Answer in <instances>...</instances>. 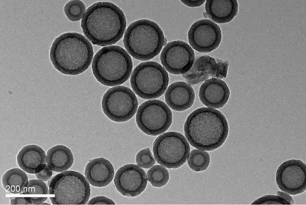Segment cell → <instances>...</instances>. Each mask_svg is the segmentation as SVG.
I'll list each match as a JSON object with an SVG mask.
<instances>
[{
	"mask_svg": "<svg viewBox=\"0 0 306 205\" xmlns=\"http://www.w3.org/2000/svg\"><path fill=\"white\" fill-rule=\"evenodd\" d=\"M165 102L172 109L183 111L193 104L195 93L189 84L177 81L169 86L165 94Z\"/></svg>",
	"mask_w": 306,
	"mask_h": 205,
	"instance_id": "17",
	"label": "cell"
},
{
	"mask_svg": "<svg viewBox=\"0 0 306 205\" xmlns=\"http://www.w3.org/2000/svg\"><path fill=\"white\" fill-rule=\"evenodd\" d=\"M251 205H290V204L279 196L267 195L255 200Z\"/></svg>",
	"mask_w": 306,
	"mask_h": 205,
	"instance_id": "28",
	"label": "cell"
},
{
	"mask_svg": "<svg viewBox=\"0 0 306 205\" xmlns=\"http://www.w3.org/2000/svg\"><path fill=\"white\" fill-rule=\"evenodd\" d=\"M275 181L282 191L295 195L306 189V165L300 159H290L281 163L277 169Z\"/></svg>",
	"mask_w": 306,
	"mask_h": 205,
	"instance_id": "12",
	"label": "cell"
},
{
	"mask_svg": "<svg viewBox=\"0 0 306 205\" xmlns=\"http://www.w3.org/2000/svg\"><path fill=\"white\" fill-rule=\"evenodd\" d=\"M136 161L141 168L149 169L155 163V160L149 148L140 151L136 156Z\"/></svg>",
	"mask_w": 306,
	"mask_h": 205,
	"instance_id": "27",
	"label": "cell"
},
{
	"mask_svg": "<svg viewBox=\"0 0 306 205\" xmlns=\"http://www.w3.org/2000/svg\"><path fill=\"white\" fill-rule=\"evenodd\" d=\"M11 205H31L27 197H15L10 199Z\"/></svg>",
	"mask_w": 306,
	"mask_h": 205,
	"instance_id": "31",
	"label": "cell"
},
{
	"mask_svg": "<svg viewBox=\"0 0 306 205\" xmlns=\"http://www.w3.org/2000/svg\"><path fill=\"white\" fill-rule=\"evenodd\" d=\"M166 42L159 26L147 19L132 23L126 29L123 40L130 55L142 61L151 59L158 55Z\"/></svg>",
	"mask_w": 306,
	"mask_h": 205,
	"instance_id": "4",
	"label": "cell"
},
{
	"mask_svg": "<svg viewBox=\"0 0 306 205\" xmlns=\"http://www.w3.org/2000/svg\"><path fill=\"white\" fill-rule=\"evenodd\" d=\"M46 154L44 151L36 145L24 147L17 156L18 166L29 174H35L47 165Z\"/></svg>",
	"mask_w": 306,
	"mask_h": 205,
	"instance_id": "19",
	"label": "cell"
},
{
	"mask_svg": "<svg viewBox=\"0 0 306 205\" xmlns=\"http://www.w3.org/2000/svg\"><path fill=\"white\" fill-rule=\"evenodd\" d=\"M205 11L207 15L212 21L218 24L231 21L238 11L237 0H206Z\"/></svg>",
	"mask_w": 306,
	"mask_h": 205,
	"instance_id": "20",
	"label": "cell"
},
{
	"mask_svg": "<svg viewBox=\"0 0 306 205\" xmlns=\"http://www.w3.org/2000/svg\"><path fill=\"white\" fill-rule=\"evenodd\" d=\"M31 203V205H41L45 201L47 197H27Z\"/></svg>",
	"mask_w": 306,
	"mask_h": 205,
	"instance_id": "32",
	"label": "cell"
},
{
	"mask_svg": "<svg viewBox=\"0 0 306 205\" xmlns=\"http://www.w3.org/2000/svg\"><path fill=\"white\" fill-rule=\"evenodd\" d=\"M184 131L192 147L211 151L224 143L229 127L225 117L220 111L211 107H201L188 115L184 123Z\"/></svg>",
	"mask_w": 306,
	"mask_h": 205,
	"instance_id": "2",
	"label": "cell"
},
{
	"mask_svg": "<svg viewBox=\"0 0 306 205\" xmlns=\"http://www.w3.org/2000/svg\"><path fill=\"white\" fill-rule=\"evenodd\" d=\"M93 56L92 44L80 33L68 32L54 41L50 57L54 67L67 75L80 74L90 67Z\"/></svg>",
	"mask_w": 306,
	"mask_h": 205,
	"instance_id": "3",
	"label": "cell"
},
{
	"mask_svg": "<svg viewBox=\"0 0 306 205\" xmlns=\"http://www.w3.org/2000/svg\"><path fill=\"white\" fill-rule=\"evenodd\" d=\"M53 171L47 164L40 172L35 175L37 179L45 181L48 180L52 177Z\"/></svg>",
	"mask_w": 306,
	"mask_h": 205,
	"instance_id": "29",
	"label": "cell"
},
{
	"mask_svg": "<svg viewBox=\"0 0 306 205\" xmlns=\"http://www.w3.org/2000/svg\"><path fill=\"white\" fill-rule=\"evenodd\" d=\"M199 96L205 105L213 108H220L227 102L230 90L225 81L217 78H211L201 85Z\"/></svg>",
	"mask_w": 306,
	"mask_h": 205,
	"instance_id": "16",
	"label": "cell"
},
{
	"mask_svg": "<svg viewBox=\"0 0 306 205\" xmlns=\"http://www.w3.org/2000/svg\"><path fill=\"white\" fill-rule=\"evenodd\" d=\"M114 169L112 163L103 157L94 158L89 161L85 169V176L92 186L102 187L107 186L112 181Z\"/></svg>",
	"mask_w": 306,
	"mask_h": 205,
	"instance_id": "18",
	"label": "cell"
},
{
	"mask_svg": "<svg viewBox=\"0 0 306 205\" xmlns=\"http://www.w3.org/2000/svg\"><path fill=\"white\" fill-rule=\"evenodd\" d=\"M221 37L219 26L208 19L196 21L188 32L190 46L200 52H209L216 49L221 42Z\"/></svg>",
	"mask_w": 306,
	"mask_h": 205,
	"instance_id": "13",
	"label": "cell"
},
{
	"mask_svg": "<svg viewBox=\"0 0 306 205\" xmlns=\"http://www.w3.org/2000/svg\"><path fill=\"white\" fill-rule=\"evenodd\" d=\"M149 181L151 184L156 187H161L167 183L169 179L168 170L161 165H154L150 168L147 173Z\"/></svg>",
	"mask_w": 306,
	"mask_h": 205,
	"instance_id": "24",
	"label": "cell"
},
{
	"mask_svg": "<svg viewBox=\"0 0 306 205\" xmlns=\"http://www.w3.org/2000/svg\"><path fill=\"white\" fill-rule=\"evenodd\" d=\"M46 164L54 172L61 173L66 171L73 164L74 157L71 150L64 145H56L48 150Z\"/></svg>",
	"mask_w": 306,
	"mask_h": 205,
	"instance_id": "21",
	"label": "cell"
},
{
	"mask_svg": "<svg viewBox=\"0 0 306 205\" xmlns=\"http://www.w3.org/2000/svg\"><path fill=\"white\" fill-rule=\"evenodd\" d=\"M205 1V0H181V2L184 4L191 7L201 6Z\"/></svg>",
	"mask_w": 306,
	"mask_h": 205,
	"instance_id": "33",
	"label": "cell"
},
{
	"mask_svg": "<svg viewBox=\"0 0 306 205\" xmlns=\"http://www.w3.org/2000/svg\"><path fill=\"white\" fill-rule=\"evenodd\" d=\"M210 163V156L204 150L194 149L189 153L187 164L192 170L200 172L205 170Z\"/></svg>",
	"mask_w": 306,
	"mask_h": 205,
	"instance_id": "23",
	"label": "cell"
},
{
	"mask_svg": "<svg viewBox=\"0 0 306 205\" xmlns=\"http://www.w3.org/2000/svg\"><path fill=\"white\" fill-rule=\"evenodd\" d=\"M115 205V202L111 199L104 196H96L91 199L88 205Z\"/></svg>",
	"mask_w": 306,
	"mask_h": 205,
	"instance_id": "30",
	"label": "cell"
},
{
	"mask_svg": "<svg viewBox=\"0 0 306 205\" xmlns=\"http://www.w3.org/2000/svg\"><path fill=\"white\" fill-rule=\"evenodd\" d=\"M172 113L163 102L147 101L139 107L136 115L138 128L145 134L156 136L166 131L172 122Z\"/></svg>",
	"mask_w": 306,
	"mask_h": 205,
	"instance_id": "10",
	"label": "cell"
},
{
	"mask_svg": "<svg viewBox=\"0 0 306 205\" xmlns=\"http://www.w3.org/2000/svg\"><path fill=\"white\" fill-rule=\"evenodd\" d=\"M86 5L81 0H70L64 6V12L67 18L72 22L81 19L86 11Z\"/></svg>",
	"mask_w": 306,
	"mask_h": 205,
	"instance_id": "25",
	"label": "cell"
},
{
	"mask_svg": "<svg viewBox=\"0 0 306 205\" xmlns=\"http://www.w3.org/2000/svg\"><path fill=\"white\" fill-rule=\"evenodd\" d=\"M101 104L103 112L110 120L124 122L134 115L138 102L130 88L119 86L108 89L103 95Z\"/></svg>",
	"mask_w": 306,
	"mask_h": 205,
	"instance_id": "9",
	"label": "cell"
},
{
	"mask_svg": "<svg viewBox=\"0 0 306 205\" xmlns=\"http://www.w3.org/2000/svg\"><path fill=\"white\" fill-rule=\"evenodd\" d=\"M148 179L145 171L138 165L129 164L120 168L114 179L115 187L122 195L134 197L145 189Z\"/></svg>",
	"mask_w": 306,
	"mask_h": 205,
	"instance_id": "15",
	"label": "cell"
},
{
	"mask_svg": "<svg viewBox=\"0 0 306 205\" xmlns=\"http://www.w3.org/2000/svg\"><path fill=\"white\" fill-rule=\"evenodd\" d=\"M277 195L284 198L290 204L294 205L295 202L292 197L287 193L283 191H277Z\"/></svg>",
	"mask_w": 306,
	"mask_h": 205,
	"instance_id": "34",
	"label": "cell"
},
{
	"mask_svg": "<svg viewBox=\"0 0 306 205\" xmlns=\"http://www.w3.org/2000/svg\"><path fill=\"white\" fill-rule=\"evenodd\" d=\"M168 83L167 71L155 61L140 63L133 70L130 77L133 90L144 99L159 98L165 92Z\"/></svg>",
	"mask_w": 306,
	"mask_h": 205,
	"instance_id": "7",
	"label": "cell"
},
{
	"mask_svg": "<svg viewBox=\"0 0 306 205\" xmlns=\"http://www.w3.org/2000/svg\"><path fill=\"white\" fill-rule=\"evenodd\" d=\"M41 205H49V204H47V203H43Z\"/></svg>",
	"mask_w": 306,
	"mask_h": 205,
	"instance_id": "35",
	"label": "cell"
},
{
	"mask_svg": "<svg viewBox=\"0 0 306 205\" xmlns=\"http://www.w3.org/2000/svg\"><path fill=\"white\" fill-rule=\"evenodd\" d=\"M131 57L124 49L112 45L100 49L94 56L92 68L97 80L104 85H121L129 78L132 70Z\"/></svg>",
	"mask_w": 306,
	"mask_h": 205,
	"instance_id": "5",
	"label": "cell"
},
{
	"mask_svg": "<svg viewBox=\"0 0 306 205\" xmlns=\"http://www.w3.org/2000/svg\"><path fill=\"white\" fill-rule=\"evenodd\" d=\"M81 26L92 44L106 46L115 44L122 37L126 18L122 9L108 1L95 2L89 6L82 17Z\"/></svg>",
	"mask_w": 306,
	"mask_h": 205,
	"instance_id": "1",
	"label": "cell"
},
{
	"mask_svg": "<svg viewBox=\"0 0 306 205\" xmlns=\"http://www.w3.org/2000/svg\"><path fill=\"white\" fill-rule=\"evenodd\" d=\"M195 60L192 48L186 42L177 40L169 42L163 49L160 61L166 70L175 75L184 74L191 69Z\"/></svg>",
	"mask_w": 306,
	"mask_h": 205,
	"instance_id": "11",
	"label": "cell"
},
{
	"mask_svg": "<svg viewBox=\"0 0 306 205\" xmlns=\"http://www.w3.org/2000/svg\"><path fill=\"white\" fill-rule=\"evenodd\" d=\"M50 200L53 205H85L91 195L89 182L81 173L65 171L49 182Z\"/></svg>",
	"mask_w": 306,
	"mask_h": 205,
	"instance_id": "6",
	"label": "cell"
},
{
	"mask_svg": "<svg viewBox=\"0 0 306 205\" xmlns=\"http://www.w3.org/2000/svg\"><path fill=\"white\" fill-rule=\"evenodd\" d=\"M24 170L18 168L6 171L2 178L4 189L10 193L22 194L28 184V176Z\"/></svg>",
	"mask_w": 306,
	"mask_h": 205,
	"instance_id": "22",
	"label": "cell"
},
{
	"mask_svg": "<svg viewBox=\"0 0 306 205\" xmlns=\"http://www.w3.org/2000/svg\"><path fill=\"white\" fill-rule=\"evenodd\" d=\"M229 62L215 59L207 55L197 57L191 69L183 74L187 83L197 84L211 77L225 78L227 76Z\"/></svg>",
	"mask_w": 306,
	"mask_h": 205,
	"instance_id": "14",
	"label": "cell"
},
{
	"mask_svg": "<svg viewBox=\"0 0 306 205\" xmlns=\"http://www.w3.org/2000/svg\"><path fill=\"white\" fill-rule=\"evenodd\" d=\"M22 194L24 195H47L49 194V188L43 181L38 179H32L29 180L28 186Z\"/></svg>",
	"mask_w": 306,
	"mask_h": 205,
	"instance_id": "26",
	"label": "cell"
},
{
	"mask_svg": "<svg viewBox=\"0 0 306 205\" xmlns=\"http://www.w3.org/2000/svg\"><path fill=\"white\" fill-rule=\"evenodd\" d=\"M153 151L158 163L168 168L176 169L186 161L190 146L183 134L169 131L157 137L153 142Z\"/></svg>",
	"mask_w": 306,
	"mask_h": 205,
	"instance_id": "8",
	"label": "cell"
}]
</instances>
